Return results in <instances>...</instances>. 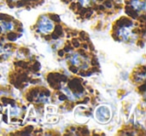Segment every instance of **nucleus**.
Masks as SVG:
<instances>
[{"mask_svg": "<svg viewBox=\"0 0 146 136\" xmlns=\"http://www.w3.org/2000/svg\"><path fill=\"white\" fill-rule=\"evenodd\" d=\"M96 119L101 123H106L111 117V111L107 106H99L95 111Z\"/></svg>", "mask_w": 146, "mask_h": 136, "instance_id": "2", "label": "nucleus"}, {"mask_svg": "<svg viewBox=\"0 0 146 136\" xmlns=\"http://www.w3.org/2000/svg\"><path fill=\"white\" fill-rule=\"evenodd\" d=\"M62 91L64 92L65 94H66V96L69 98L70 100H77L79 99L80 97H81L82 95H83V92H76V91H73V90H71L69 87H67V86H64V87H62Z\"/></svg>", "mask_w": 146, "mask_h": 136, "instance_id": "5", "label": "nucleus"}, {"mask_svg": "<svg viewBox=\"0 0 146 136\" xmlns=\"http://www.w3.org/2000/svg\"><path fill=\"white\" fill-rule=\"evenodd\" d=\"M130 5L137 12H141V11L145 10V2L141 1V0H131Z\"/></svg>", "mask_w": 146, "mask_h": 136, "instance_id": "6", "label": "nucleus"}, {"mask_svg": "<svg viewBox=\"0 0 146 136\" xmlns=\"http://www.w3.org/2000/svg\"><path fill=\"white\" fill-rule=\"evenodd\" d=\"M54 28V24L51 19L48 17H42L38 23V30L39 32L43 33V34H48Z\"/></svg>", "mask_w": 146, "mask_h": 136, "instance_id": "3", "label": "nucleus"}, {"mask_svg": "<svg viewBox=\"0 0 146 136\" xmlns=\"http://www.w3.org/2000/svg\"><path fill=\"white\" fill-rule=\"evenodd\" d=\"M37 101L38 102H47L48 101V97L47 96H45V95H43V94H40V95L37 97Z\"/></svg>", "mask_w": 146, "mask_h": 136, "instance_id": "9", "label": "nucleus"}, {"mask_svg": "<svg viewBox=\"0 0 146 136\" xmlns=\"http://www.w3.org/2000/svg\"><path fill=\"white\" fill-rule=\"evenodd\" d=\"M117 34L119 37H121L122 40L126 41L132 36V26L129 25H124L121 26L117 31Z\"/></svg>", "mask_w": 146, "mask_h": 136, "instance_id": "4", "label": "nucleus"}, {"mask_svg": "<svg viewBox=\"0 0 146 136\" xmlns=\"http://www.w3.org/2000/svg\"><path fill=\"white\" fill-rule=\"evenodd\" d=\"M13 1H18V0H13Z\"/></svg>", "mask_w": 146, "mask_h": 136, "instance_id": "11", "label": "nucleus"}, {"mask_svg": "<svg viewBox=\"0 0 146 136\" xmlns=\"http://www.w3.org/2000/svg\"><path fill=\"white\" fill-rule=\"evenodd\" d=\"M20 113H21V109L18 106H12V107L9 109V114H10V116H12V117H17V116L20 115Z\"/></svg>", "mask_w": 146, "mask_h": 136, "instance_id": "8", "label": "nucleus"}, {"mask_svg": "<svg viewBox=\"0 0 146 136\" xmlns=\"http://www.w3.org/2000/svg\"><path fill=\"white\" fill-rule=\"evenodd\" d=\"M69 60H70L71 64L76 66L77 68H80V69L86 70L90 66L89 59L86 56H84L83 54H80V53L77 52L71 53L70 57H69Z\"/></svg>", "mask_w": 146, "mask_h": 136, "instance_id": "1", "label": "nucleus"}, {"mask_svg": "<svg viewBox=\"0 0 146 136\" xmlns=\"http://www.w3.org/2000/svg\"><path fill=\"white\" fill-rule=\"evenodd\" d=\"M92 1H93V0H79L80 4H81L82 6H88Z\"/></svg>", "mask_w": 146, "mask_h": 136, "instance_id": "10", "label": "nucleus"}, {"mask_svg": "<svg viewBox=\"0 0 146 136\" xmlns=\"http://www.w3.org/2000/svg\"><path fill=\"white\" fill-rule=\"evenodd\" d=\"M0 27H1V30L3 32L10 31L13 29V23L10 21H2V22H0Z\"/></svg>", "mask_w": 146, "mask_h": 136, "instance_id": "7", "label": "nucleus"}]
</instances>
